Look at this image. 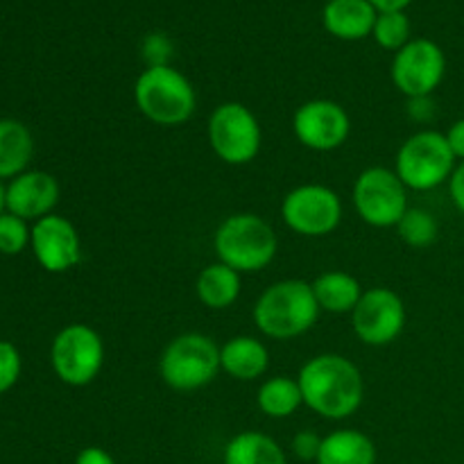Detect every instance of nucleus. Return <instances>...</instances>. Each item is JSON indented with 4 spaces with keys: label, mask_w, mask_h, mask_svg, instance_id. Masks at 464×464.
I'll use <instances>...</instances> for the list:
<instances>
[{
    "label": "nucleus",
    "mask_w": 464,
    "mask_h": 464,
    "mask_svg": "<svg viewBox=\"0 0 464 464\" xmlns=\"http://www.w3.org/2000/svg\"><path fill=\"white\" fill-rule=\"evenodd\" d=\"M374 440L356 429H340L324 435L315 464H376Z\"/></svg>",
    "instance_id": "a211bd4d"
},
{
    "label": "nucleus",
    "mask_w": 464,
    "mask_h": 464,
    "mask_svg": "<svg viewBox=\"0 0 464 464\" xmlns=\"http://www.w3.org/2000/svg\"><path fill=\"white\" fill-rule=\"evenodd\" d=\"M281 218L295 234L322 238L334 234L343 222V199L324 184H302L285 193Z\"/></svg>",
    "instance_id": "9d476101"
},
{
    "label": "nucleus",
    "mask_w": 464,
    "mask_h": 464,
    "mask_svg": "<svg viewBox=\"0 0 464 464\" xmlns=\"http://www.w3.org/2000/svg\"><path fill=\"white\" fill-rule=\"evenodd\" d=\"M220 347L204 334H181L166 344L159 358V376L177 392H195L220 374Z\"/></svg>",
    "instance_id": "39448f33"
},
{
    "label": "nucleus",
    "mask_w": 464,
    "mask_h": 464,
    "mask_svg": "<svg viewBox=\"0 0 464 464\" xmlns=\"http://www.w3.org/2000/svg\"><path fill=\"white\" fill-rule=\"evenodd\" d=\"M304 406L331 421L356 415L365 399V381L353 361L340 353H320L302 365L297 374Z\"/></svg>",
    "instance_id": "f257e3e1"
},
{
    "label": "nucleus",
    "mask_w": 464,
    "mask_h": 464,
    "mask_svg": "<svg viewBox=\"0 0 464 464\" xmlns=\"http://www.w3.org/2000/svg\"><path fill=\"white\" fill-rule=\"evenodd\" d=\"M107 358L102 335L89 324H68L54 335L50 365L57 379L71 388H84L100 376Z\"/></svg>",
    "instance_id": "0eeeda50"
},
{
    "label": "nucleus",
    "mask_w": 464,
    "mask_h": 464,
    "mask_svg": "<svg viewBox=\"0 0 464 464\" xmlns=\"http://www.w3.org/2000/svg\"><path fill=\"white\" fill-rule=\"evenodd\" d=\"M313 285L304 279H281L258 295L254 324L266 338L293 340L311 331L320 320Z\"/></svg>",
    "instance_id": "f03ea898"
},
{
    "label": "nucleus",
    "mask_w": 464,
    "mask_h": 464,
    "mask_svg": "<svg viewBox=\"0 0 464 464\" xmlns=\"http://www.w3.org/2000/svg\"><path fill=\"white\" fill-rule=\"evenodd\" d=\"M5 211H7V186L0 181V216H3Z\"/></svg>",
    "instance_id": "72a5a7b5"
},
{
    "label": "nucleus",
    "mask_w": 464,
    "mask_h": 464,
    "mask_svg": "<svg viewBox=\"0 0 464 464\" xmlns=\"http://www.w3.org/2000/svg\"><path fill=\"white\" fill-rule=\"evenodd\" d=\"M352 202L362 222L376 229L397 227L408 211V188L390 168L374 166L356 177Z\"/></svg>",
    "instance_id": "1a4fd4ad"
},
{
    "label": "nucleus",
    "mask_w": 464,
    "mask_h": 464,
    "mask_svg": "<svg viewBox=\"0 0 464 464\" xmlns=\"http://www.w3.org/2000/svg\"><path fill=\"white\" fill-rule=\"evenodd\" d=\"M59 181L45 170H25L7 184V211L27 222L50 216L59 204Z\"/></svg>",
    "instance_id": "2eb2a0df"
},
{
    "label": "nucleus",
    "mask_w": 464,
    "mask_h": 464,
    "mask_svg": "<svg viewBox=\"0 0 464 464\" xmlns=\"http://www.w3.org/2000/svg\"><path fill=\"white\" fill-rule=\"evenodd\" d=\"M376 44L385 50L399 53L406 44H411V18L406 12H383L376 16L374 30H372Z\"/></svg>",
    "instance_id": "393cba45"
},
{
    "label": "nucleus",
    "mask_w": 464,
    "mask_h": 464,
    "mask_svg": "<svg viewBox=\"0 0 464 464\" xmlns=\"http://www.w3.org/2000/svg\"><path fill=\"white\" fill-rule=\"evenodd\" d=\"M456 166L458 159L449 148L447 136L442 131L421 130L401 143L394 161V172L408 190L426 193L449 184Z\"/></svg>",
    "instance_id": "423d86ee"
},
{
    "label": "nucleus",
    "mask_w": 464,
    "mask_h": 464,
    "mask_svg": "<svg viewBox=\"0 0 464 464\" xmlns=\"http://www.w3.org/2000/svg\"><path fill=\"white\" fill-rule=\"evenodd\" d=\"M311 285L322 311L334 313V315H347V313L352 315L365 293L361 281L343 270L324 272Z\"/></svg>",
    "instance_id": "aec40b11"
},
{
    "label": "nucleus",
    "mask_w": 464,
    "mask_h": 464,
    "mask_svg": "<svg viewBox=\"0 0 464 464\" xmlns=\"http://www.w3.org/2000/svg\"><path fill=\"white\" fill-rule=\"evenodd\" d=\"M207 136L216 157L229 166H247L261 152V122L243 102L218 104L208 116Z\"/></svg>",
    "instance_id": "6e6552de"
},
{
    "label": "nucleus",
    "mask_w": 464,
    "mask_h": 464,
    "mask_svg": "<svg viewBox=\"0 0 464 464\" xmlns=\"http://www.w3.org/2000/svg\"><path fill=\"white\" fill-rule=\"evenodd\" d=\"M34 157V139L27 125L0 118V181L23 175Z\"/></svg>",
    "instance_id": "412c9836"
},
{
    "label": "nucleus",
    "mask_w": 464,
    "mask_h": 464,
    "mask_svg": "<svg viewBox=\"0 0 464 464\" xmlns=\"http://www.w3.org/2000/svg\"><path fill=\"white\" fill-rule=\"evenodd\" d=\"M352 329L367 347H388L406 329V304L392 288H370L352 313Z\"/></svg>",
    "instance_id": "f8f14e48"
},
{
    "label": "nucleus",
    "mask_w": 464,
    "mask_h": 464,
    "mask_svg": "<svg viewBox=\"0 0 464 464\" xmlns=\"http://www.w3.org/2000/svg\"><path fill=\"white\" fill-rule=\"evenodd\" d=\"M379 12L370 0H329L322 23L331 36L343 41H361L372 34Z\"/></svg>",
    "instance_id": "dca6fc26"
},
{
    "label": "nucleus",
    "mask_w": 464,
    "mask_h": 464,
    "mask_svg": "<svg viewBox=\"0 0 464 464\" xmlns=\"http://www.w3.org/2000/svg\"><path fill=\"white\" fill-rule=\"evenodd\" d=\"M390 75L408 100L430 98L447 75V54L435 41L412 39L394 53Z\"/></svg>",
    "instance_id": "9b49d317"
},
{
    "label": "nucleus",
    "mask_w": 464,
    "mask_h": 464,
    "mask_svg": "<svg viewBox=\"0 0 464 464\" xmlns=\"http://www.w3.org/2000/svg\"><path fill=\"white\" fill-rule=\"evenodd\" d=\"M170 41L163 34H152L145 39L143 53L150 59V66H168V54H170Z\"/></svg>",
    "instance_id": "c85d7f7f"
},
{
    "label": "nucleus",
    "mask_w": 464,
    "mask_h": 464,
    "mask_svg": "<svg viewBox=\"0 0 464 464\" xmlns=\"http://www.w3.org/2000/svg\"><path fill=\"white\" fill-rule=\"evenodd\" d=\"M30 243L32 229L27 227V220L5 211L0 216V254H5V256H16Z\"/></svg>",
    "instance_id": "a878e982"
},
{
    "label": "nucleus",
    "mask_w": 464,
    "mask_h": 464,
    "mask_svg": "<svg viewBox=\"0 0 464 464\" xmlns=\"http://www.w3.org/2000/svg\"><path fill=\"white\" fill-rule=\"evenodd\" d=\"M240 290H243L240 272L220 261L199 270L198 281H195V295L211 311H227L234 306L240 297Z\"/></svg>",
    "instance_id": "6ab92c4d"
},
{
    "label": "nucleus",
    "mask_w": 464,
    "mask_h": 464,
    "mask_svg": "<svg viewBox=\"0 0 464 464\" xmlns=\"http://www.w3.org/2000/svg\"><path fill=\"white\" fill-rule=\"evenodd\" d=\"M449 195H451L453 207L464 216V161L458 163L451 179H449Z\"/></svg>",
    "instance_id": "c756f323"
},
{
    "label": "nucleus",
    "mask_w": 464,
    "mask_h": 464,
    "mask_svg": "<svg viewBox=\"0 0 464 464\" xmlns=\"http://www.w3.org/2000/svg\"><path fill=\"white\" fill-rule=\"evenodd\" d=\"M370 3L376 12L383 14V12H403L412 0H370Z\"/></svg>",
    "instance_id": "473e14b6"
},
{
    "label": "nucleus",
    "mask_w": 464,
    "mask_h": 464,
    "mask_svg": "<svg viewBox=\"0 0 464 464\" xmlns=\"http://www.w3.org/2000/svg\"><path fill=\"white\" fill-rule=\"evenodd\" d=\"M394 229H397L399 238L412 249L430 247V245L438 240V234H440V225L438 220H435L433 213L420 207L408 208Z\"/></svg>",
    "instance_id": "b1692460"
},
{
    "label": "nucleus",
    "mask_w": 464,
    "mask_h": 464,
    "mask_svg": "<svg viewBox=\"0 0 464 464\" xmlns=\"http://www.w3.org/2000/svg\"><path fill=\"white\" fill-rule=\"evenodd\" d=\"M21 353L7 340H0V394L12 390L16 385L18 376H21Z\"/></svg>",
    "instance_id": "bb28decb"
},
{
    "label": "nucleus",
    "mask_w": 464,
    "mask_h": 464,
    "mask_svg": "<svg viewBox=\"0 0 464 464\" xmlns=\"http://www.w3.org/2000/svg\"><path fill=\"white\" fill-rule=\"evenodd\" d=\"M134 104L150 122L179 127L193 118L198 91L181 71L168 66H148L134 84Z\"/></svg>",
    "instance_id": "20e7f679"
},
{
    "label": "nucleus",
    "mask_w": 464,
    "mask_h": 464,
    "mask_svg": "<svg viewBox=\"0 0 464 464\" xmlns=\"http://www.w3.org/2000/svg\"><path fill=\"white\" fill-rule=\"evenodd\" d=\"M444 136H447V143L449 148H451L453 157L462 163L464 161V118L453 122V125L444 131Z\"/></svg>",
    "instance_id": "7c9ffc66"
},
{
    "label": "nucleus",
    "mask_w": 464,
    "mask_h": 464,
    "mask_svg": "<svg viewBox=\"0 0 464 464\" xmlns=\"http://www.w3.org/2000/svg\"><path fill=\"white\" fill-rule=\"evenodd\" d=\"M220 367L236 381H256L270 367V349L252 335H236L220 347Z\"/></svg>",
    "instance_id": "f3484780"
},
{
    "label": "nucleus",
    "mask_w": 464,
    "mask_h": 464,
    "mask_svg": "<svg viewBox=\"0 0 464 464\" xmlns=\"http://www.w3.org/2000/svg\"><path fill=\"white\" fill-rule=\"evenodd\" d=\"M293 134L306 150L334 152L347 143L352 134V118L335 100H308L295 111Z\"/></svg>",
    "instance_id": "ddd939ff"
},
{
    "label": "nucleus",
    "mask_w": 464,
    "mask_h": 464,
    "mask_svg": "<svg viewBox=\"0 0 464 464\" xmlns=\"http://www.w3.org/2000/svg\"><path fill=\"white\" fill-rule=\"evenodd\" d=\"M322 435H317L315 430H299L297 435L293 438V449L295 458L304 462H317V456H320V449H322Z\"/></svg>",
    "instance_id": "cd10ccee"
},
{
    "label": "nucleus",
    "mask_w": 464,
    "mask_h": 464,
    "mask_svg": "<svg viewBox=\"0 0 464 464\" xmlns=\"http://www.w3.org/2000/svg\"><path fill=\"white\" fill-rule=\"evenodd\" d=\"M225 464H288L284 447L261 430H243L227 442Z\"/></svg>",
    "instance_id": "4be33fe9"
},
{
    "label": "nucleus",
    "mask_w": 464,
    "mask_h": 464,
    "mask_svg": "<svg viewBox=\"0 0 464 464\" xmlns=\"http://www.w3.org/2000/svg\"><path fill=\"white\" fill-rule=\"evenodd\" d=\"M75 464H116L111 453L102 447H86L77 453Z\"/></svg>",
    "instance_id": "2f4dec72"
},
{
    "label": "nucleus",
    "mask_w": 464,
    "mask_h": 464,
    "mask_svg": "<svg viewBox=\"0 0 464 464\" xmlns=\"http://www.w3.org/2000/svg\"><path fill=\"white\" fill-rule=\"evenodd\" d=\"M213 249L220 263L240 275H252L275 261L279 240L266 218L256 213H234L218 225Z\"/></svg>",
    "instance_id": "7ed1b4c3"
},
{
    "label": "nucleus",
    "mask_w": 464,
    "mask_h": 464,
    "mask_svg": "<svg viewBox=\"0 0 464 464\" xmlns=\"http://www.w3.org/2000/svg\"><path fill=\"white\" fill-rule=\"evenodd\" d=\"M30 247L39 266L50 275H63L82 261V238L75 225L57 213L34 222Z\"/></svg>",
    "instance_id": "4468645a"
},
{
    "label": "nucleus",
    "mask_w": 464,
    "mask_h": 464,
    "mask_svg": "<svg viewBox=\"0 0 464 464\" xmlns=\"http://www.w3.org/2000/svg\"><path fill=\"white\" fill-rule=\"evenodd\" d=\"M256 406L270 420H285L304 406V394L297 379L270 376L258 385Z\"/></svg>",
    "instance_id": "5701e85b"
}]
</instances>
